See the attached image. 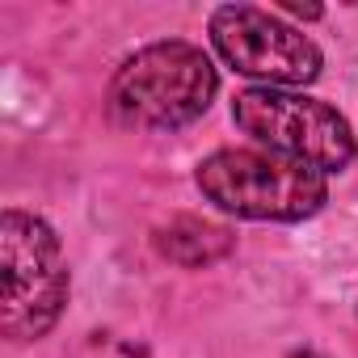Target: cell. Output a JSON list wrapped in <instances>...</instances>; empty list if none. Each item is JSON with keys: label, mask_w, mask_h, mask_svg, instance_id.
I'll use <instances>...</instances> for the list:
<instances>
[{"label": "cell", "mask_w": 358, "mask_h": 358, "mask_svg": "<svg viewBox=\"0 0 358 358\" xmlns=\"http://www.w3.org/2000/svg\"><path fill=\"white\" fill-rule=\"evenodd\" d=\"M295 358H320V354H312V350H308V354H295Z\"/></svg>", "instance_id": "8"}, {"label": "cell", "mask_w": 358, "mask_h": 358, "mask_svg": "<svg viewBox=\"0 0 358 358\" xmlns=\"http://www.w3.org/2000/svg\"><path fill=\"white\" fill-rule=\"evenodd\" d=\"M282 9H287V13H295V17H320V9H316V5H295V0H287Z\"/></svg>", "instance_id": "7"}, {"label": "cell", "mask_w": 358, "mask_h": 358, "mask_svg": "<svg viewBox=\"0 0 358 358\" xmlns=\"http://www.w3.org/2000/svg\"><path fill=\"white\" fill-rule=\"evenodd\" d=\"M232 118L266 152L312 164L324 177L350 169V160L358 152L354 135H350V122L333 106H324L316 97H303V93H291V89H266V85L245 89L232 101Z\"/></svg>", "instance_id": "4"}, {"label": "cell", "mask_w": 358, "mask_h": 358, "mask_svg": "<svg viewBox=\"0 0 358 358\" xmlns=\"http://www.w3.org/2000/svg\"><path fill=\"white\" fill-rule=\"evenodd\" d=\"M156 249L164 257H173L177 266H190L194 270V266H211V262L228 257L232 253V232L220 228V224L182 215V220H173L169 228L156 232Z\"/></svg>", "instance_id": "6"}, {"label": "cell", "mask_w": 358, "mask_h": 358, "mask_svg": "<svg viewBox=\"0 0 358 358\" xmlns=\"http://www.w3.org/2000/svg\"><path fill=\"white\" fill-rule=\"evenodd\" d=\"M199 190L207 203L236 220H274L299 224L329 203L324 173L278 152L224 148L199 164Z\"/></svg>", "instance_id": "2"}, {"label": "cell", "mask_w": 358, "mask_h": 358, "mask_svg": "<svg viewBox=\"0 0 358 358\" xmlns=\"http://www.w3.org/2000/svg\"><path fill=\"white\" fill-rule=\"evenodd\" d=\"M68 303L64 245L47 220L30 211L0 215V333L38 341L55 329Z\"/></svg>", "instance_id": "3"}, {"label": "cell", "mask_w": 358, "mask_h": 358, "mask_svg": "<svg viewBox=\"0 0 358 358\" xmlns=\"http://www.w3.org/2000/svg\"><path fill=\"white\" fill-rule=\"evenodd\" d=\"M220 89L215 64L182 38L135 51L110 80V110L122 127L177 131L207 114Z\"/></svg>", "instance_id": "1"}, {"label": "cell", "mask_w": 358, "mask_h": 358, "mask_svg": "<svg viewBox=\"0 0 358 358\" xmlns=\"http://www.w3.org/2000/svg\"><path fill=\"white\" fill-rule=\"evenodd\" d=\"M211 43L228 68L266 80V89L312 85L320 76V47L282 17L253 5H224L211 13Z\"/></svg>", "instance_id": "5"}]
</instances>
